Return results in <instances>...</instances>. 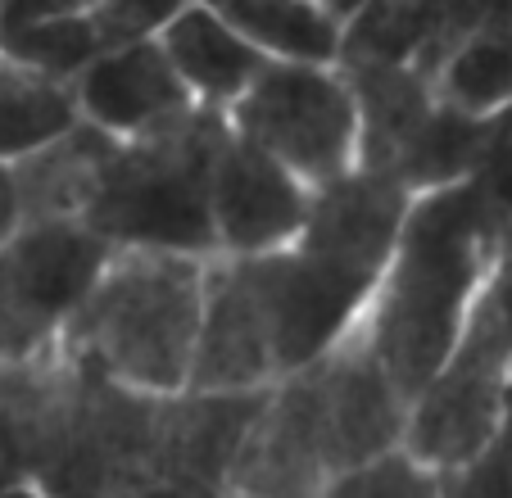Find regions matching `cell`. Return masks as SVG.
Instances as JSON below:
<instances>
[{
	"label": "cell",
	"instance_id": "obj_6",
	"mask_svg": "<svg viewBox=\"0 0 512 498\" xmlns=\"http://www.w3.org/2000/svg\"><path fill=\"white\" fill-rule=\"evenodd\" d=\"M227 123L304 177L313 191L354 173L363 150L358 96L340 64L268 59L254 87L227 109Z\"/></svg>",
	"mask_w": 512,
	"mask_h": 498
},
{
	"label": "cell",
	"instance_id": "obj_12",
	"mask_svg": "<svg viewBox=\"0 0 512 498\" xmlns=\"http://www.w3.org/2000/svg\"><path fill=\"white\" fill-rule=\"evenodd\" d=\"M73 87H78V100H82V118L114 132L118 141L150 136L195 109L191 87L173 68L159 37L96 55L78 73Z\"/></svg>",
	"mask_w": 512,
	"mask_h": 498
},
{
	"label": "cell",
	"instance_id": "obj_8",
	"mask_svg": "<svg viewBox=\"0 0 512 498\" xmlns=\"http://www.w3.org/2000/svg\"><path fill=\"white\" fill-rule=\"evenodd\" d=\"M286 376L259 254H213L204 272V317L186 390H268Z\"/></svg>",
	"mask_w": 512,
	"mask_h": 498
},
{
	"label": "cell",
	"instance_id": "obj_7",
	"mask_svg": "<svg viewBox=\"0 0 512 498\" xmlns=\"http://www.w3.org/2000/svg\"><path fill=\"white\" fill-rule=\"evenodd\" d=\"M109 254L82 218H23L0 240V363L55 354Z\"/></svg>",
	"mask_w": 512,
	"mask_h": 498
},
{
	"label": "cell",
	"instance_id": "obj_11",
	"mask_svg": "<svg viewBox=\"0 0 512 498\" xmlns=\"http://www.w3.org/2000/svg\"><path fill=\"white\" fill-rule=\"evenodd\" d=\"M213 227L218 254H277L295 245L313 204V186L295 177L263 145L245 141L227 127L223 145L213 154Z\"/></svg>",
	"mask_w": 512,
	"mask_h": 498
},
{
	"label": "cell",
	"instance_id": "obj_4",
	"mask_svg": "<svg viewBox=\"0 0 512 498\" xmlns=\"http://www.w3.org/2000/svg\"><path fill=\"white\" fill-rule=\"evenodd\" d=\"M512 390V240L499 249L445 367L413 399L408 449L449 471L467 462L499 426Z\"/></svg>",
	"mask_w": 512,
	"mask_h": 498
},
{
	"label": "cell",
	"instance_id": "obj_24",
	"mask_svg": "<svg viewBox=\"0 0 512 498\" xmlns=\"http://www.w3.org/2000/svg\"><path fill=\"white\" fill-rule=\"evenodd\" d=\"M445 498H512V390L490 440L445 471Z\"/></svg>",
	"mask_w": 512,
	"mask_h": 498
},
{
	"label": "cell",
	"instance_id": "obj_29",
	"mask_svg": "<svg viewBox=\"0 0 512 498\" xmlns=\"http://www.w3.org/2000/svg\"><path fill=\"white\" fill-rule=\"evenodd\" d=\"M19 222H23V209H19V191H14V173L10 163H0V240L10 236Z\"/></svg>",
	"mask_w": 512,
	"mask_h": 498
},
{
	"label": "cell",
	"instance_id": "obj_2",
	"mask_svg": "<svg viewBox=\"0 0 512 498\" xmlns=\"http://www.w3.org/2000/svg\"><path fill=\"white\" fill-rule=\"evenodd\" d=\"M204 272L209 259L200 254L114 249L59 349L145 394L186 390L204 317Z\"/></svg>",
	"mask_w": 512,
	"mask_h": 498
},
{
	"label": "cell",
	"instance_id": "obj_16",
	"mask_svg": "<svg viewBox=\"0 0 512 498\" xmlns=\"http://www.w3.org/2000/svg\"><path fill=\"white\" fill-rule=\"evenodd\" d=\"M349 73V87L358 96V127L363 150L358 168L390 173L399 154L413 145V136L435 114V77L417 64H340Z\"/></svg>",
	"mask_w": 512,
	"mask_h": 498
},
{
	"label": "cell",
	"instance_id": "obj_25",
	"mask_svg": "<svg viewBox=\"0 0 512 498\" xmlns=\"http://www.w3.org/2000/svg\"><path fill=\"white\" fill-rule=\"evenodd\" d=\"M191 0H96L91 28L100 37V55L136 41H155Z\"/></svg>",
	"mask_w": 512,
	"mask_h": 498
},
{
	"label": "cell",
	"instance_id": "obj_30",
	"mask_svg": "<svg viewBox=\"0 0 512 498\" xmlns=\"http://www.w3.org/2000/svg\"><path fill=\"white\" fill-rule=\"evenodd\" d=\"M0 498H46V489H41L37 480H28V485H10V489H0Z\"/></svg>",
	"mask_w": 512,
	"mask_h": 498
},
{
	"label": "cell",
	"instance_id": "obj_21",
	"mask_svg": "<svg viewBox=\"0 0 512 498\" xmlns=\"http://www.w3.org/2000/svg\"><path fill=\"white\" fill-rule=\"evenodd\" d=\"M440 105L472 118H499L512 109V28H472L445 64L435 68Z\"/></svg>",
	"mask_w": 512,
	"mask_h": 498
},
{
	"label": "cell",
	"instance_id": "obj_32",
	"mask_svg": "<svg viewBox=\"0 0 512 498\" xmlns=\"http://www.w3.org/2000/svg\"><path fill=\"white\" fill-rule=\"evenodd\" d=\"M232 498H245V494H232Z\"/></svg>",
	"mask_w": 512,
	"mask_h": 498
},
{
	"label": "cell",
	"instance_id": "obj_20",
	"mask_svg": "<svg viewBox=\"0 0 512 498\" xmlns=\"http://www.w3.org/2000/svg\"><path fill=\"white\" fill-rule=\"evenodd\" d=\"M499 118H472V114H463V109L435 105V114L426 118V127L413 136V145L399 154L390 177H399L413 195L449 186V182H463V177H472L476 168H481Z\"/></svg>",
	"mask_w": 512,
	"mask_h": 498
},
{
	"label": "cell",
	"instance_id": "obj_13",
	"mask_svg": "<svg viewBox=\"0 0 512 498\" xmlns=\"http://www.w3.org/2000/svg\"><path fill=\"white\" fill-rule=\"evenodd\" d=\"M272 390V385H268ZM268 390H177L164 394L159 476H186L227 489ZM232 494V489H227Z\"/></svg>",
	"mask_w": 512,
	"mask_h": 498
},
{
	"label": "cell",
	"instance_id": "obj_19",
	"mask_svg": "<svg viewBox=\"0 0 512 498\" xmlns=\"http://www.w3.org/2000/svg\"><path fill=\"white\" fill-rule=\"evenodd\" d=\"M232 19L268 59H304V64H340L345 19L327 0H209Z\"/></svg>",
	"mask_w": 512,
	"mask_h": 498
},
{
	"label": "cell",
	"instance_id": "obj_23",
	"mask_svg": "<svg viewBox=\"0 0 512 498\" xmlns=\"http://www.w3.org/2000/svg\"><path fill=\"white\" fill-rule=\"evenodd\" d=\"M0 50L28 68H41L50 77L78 82V73L100 55V37L91 28V14H68V19H46L32 28L5 32Z\"/></svg>",
	"mask_w": 512,
	"mask_h": 498
},
{
	"label": "cell",
	"instance_id": "obj_28",
	"mask_svg": "<svg viewBox=\"0 0 512 498\" xmlns=\"http://www.w3.org/2000/svg\"><path fill=\"white\" fill-rule=\"evenodd\" d=\"M132 498H232L227 489L204 485V480H186V476H155L141 494Z\"/></svg>",
	"mask_w": 512,
	"mask_h": 498
},
{
	"label": "cell",
	"instance_id": "obj_15",
	"mask_svg": "<svg viewBox=\"0 0 512 498\" xmlns=\"http://www.w3.org/2000/svg\"><path fill=\"white\" fill-rule=\"evenodd\" d=\"M118 136L82 118L28 159L10 163L23 218H82L118 154Z\"/></svg>",
	"mask_w": 512,
	"mask_h": 498
},
{
	"label": "cell",
	"instance_id": "obj_31",
	"mask_svg": "<svg viewBox=\"0 0 512 498\" xmlns=\"http://www.w3.org/2000/svg\"><path fill=\"white\" fill-rule=\"evenodd\" d=\"M327 5H331V10L340 14V19H349V14H354L358 5H363V0H327Z\"/></svg>",
	"mask_w": 512,
	"mask_h": 498
},
{
	"label": "cell",
	"instance_id": "obj_9",
	"mask_svg": "<svg viewBox=\"0 0 512 498\" xmlns=\"http://www.w3.org/2000/svg\"><path fill=\"white\" fill-rule=\"evenodd\" d=\"M309 372L318 385V408L336 471L368 462L408 440L413 399L399 390L363 322L345 340H336L318 363H309Z\"/></svg>",
	"mask_w": 512,
	"mask_h": 498
},
{
	"label": "cell",
	"instance_id": "obj_22",
	"mask_svg": "<svg viewBox=\"0 0 512 498\" xmlns=\"http://www.w3.org/2000/svg\"><path fill=\"white\" fill-rule=\"evenodd\" d=\"M322 498H445V471L417 458L408 444L336 471Z\"/></svg>",
	"mask_w": 512,
	"mask_h": 498
},
{
	"label": "cell",
	"instance_id": "obj_5",
	"mask_svg": "<svg viewBox=\"0 0 512 498\" xmlns=\"http://www.w3.org/2000/svg\"><path fill=\"white\" fill-rule=\"evenodd\" d=\"M73 363L64 417L37 485L46 498H132L159 476L164 394H145L96 367Z\"/></svg>",
	"mask_w": 512,
	"mask_h": 498
},
{
	"label": "cell",
	"instance_id": "obj_27",
	"mask_svg": "<svg viewBox=\"0 0 512 498\" xmlns=\"http://www.w3.org/2000/svg\"><path fill=\"white\" fill-rule=\"evenodd\" d=\"M96 0H0V37L5 32L32 28L46 19H68V14H91Z\"/></svg>",
	"mask_w": 512,
	"mask_h": 498
},
{
	"label": "cell",
	"instance_id": "obj_26",
	"mask_svg": "<svg viewBox=\"0 0 512 498\" xmlns=\"http://www.w3.org/2000/svg\"><path fill=\"white\" fill-rule=\"evenodd\" d=\"M472 177H476V186H481V195H485V204H490V213L499 218L503 236L512 240V109L499 118L490 150H485L481 168H476Z\"/></svg>",
	"mask_w": 512,
	"mask_h": 498
},
{
	"label": "cell",
	"instance_id": "obj_3",
	"mask_svg": "<svg viewBox=\"0 0 512 498\" xmlns=\"http://www.w3.org/2000/svg\"><path fill=\"white\" fill-rule=\"evenodd\" d=\"M227 127L223 109L195 105L177 123L123 141L82 222L114 249H177L213 259L218 227L209 186Z\"/></svg>",
	"mask_w": 512,
	"mask_h": 498
},
{
	"label": "cell",
	"instance_id": "obj_18",
	"mask_svg": "<svg viewBox=\"0 0 512 498\" xmlns=\"http://www.w3.org/2000/svg\"><path fill=\"white\" fill-rule=\"evenodd\" d=\"M82 123L78 87L0 50V163H19Z\"/></svg>",
	"mask_w": 512,
	"mask_h": 498
},
{
	"label": "cell",
	"instance_id": "obj_1",
	"mask_svg": "<svg viewBox=\"0 0 512 498\" xmlns=\"http://www.w3.org/2000/svg\"><path fill=\"white\" fill-rule=\"evenodd\" d=\"M508 245L476 177L413 195L390 268L363 326L408 399L431 385L463 336L472 304Z\"/></svg>",
	"mask_w": 512,
	"mask_h": 498
},
{
	"label": "cell",
	"instance_id": "obj_17",
	"mask_svg": "<svg viewBox=\"0 0 512 498\" xmlns=\"http://www.w3.org/2000/svg\"><path fill=\"white\" fill-rule=\"evenodd\" d=\"M449 50V0H363L345 19L340 64H417L435 77Z\"/></svg>",
	"mask_w": 512,
	"mask_h": 498
},
{
	"label": "cell",
	"instance_id": "obj_10",
	"mask_svg": "<svg viewBox=\"0 0 512 498\" xmlns=\"http://www.w3.org/2000/svg\"><path fill=\"white\" fill-rule=\"evenodd\" d=\"M331 476L336 462L322 426L318 385L309 367H300L263 394L227 489L245 498H322Z\"/></svg>",
	"mask_w": 512,
	"mask_h": 498
},
{
	"label": "cell",
	"instance_id": "obj_14",
	"mask_svg": "<svg viewBox=\"0 0 512 498\" xmlns=\"http://www.w3.org/2000/svg\"><path fill=\"white\" fill-rule=\"evenodd\" d=\"M168 59L182 73V82L191 87L195 105L204 109H232L245 91L254 87V77L268 68V55L236 28L232 19L213 10L209 0H191L164 32Z\"/></svg>",
	"mask_w": 512,
	"mask_h": 498
}]
</instances>
